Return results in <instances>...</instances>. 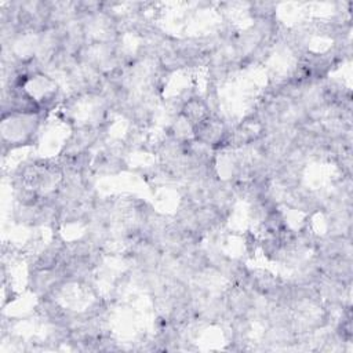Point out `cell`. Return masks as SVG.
Wrapping results in <instances>:
<instances>
[{
    "label": "cell",
    "instance_id": "6da1fadb",
    "mask_svg": "<svg viewBox=\"0 0 353 353\" xmlns=\"http://www.w3.org/2000/svg\"><path fill=\"white\" fill-rule=\"evenodd\" d=\"M43 114L8 113L1 120V142L3 150L30 145L33 137L39 131Z\"/></svg>",
    "mask_w": 353,
    "mask_h": 353
},
{
    "label": "cell",
    "instance_id": "7a4b0ae2",
    "mask_svg": "<svg viewBox=\"0 0 353 353\" xmlns=\"http://www.w3.org/2000/svg\"><path fill=\"white\" fill-rule=\"evenodd\" d=\"M179 114L192 125V130H193L194 125H197L203 120L208 119L212 113H211L207 102L204 101V98L197 97V95H190L181 105Z\"/></svg>",
    "mask_w": 353,
    "mask_h": 353
}]
</instances>
